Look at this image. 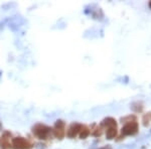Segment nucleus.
<instances>
[{
	"label": "nucleus",
	"instance_id": "2eb2a0df",
	"mask_svg": "<svg viewBox=\"0 0 151 149\" xmlns=\"http://www.w3.org/2000/svg\"><path fill=\"white\" fill-rule=\"evenodd\" d=\"M1 128H2V124H1V122H0V130H1Z\"/></svg>",
	"mask_w": 151,
	"mask_h": 149
},
{
	"label": "nucleus",
	"instance_id": "ddd939ff",
	"mask_svg": "<svg viewBox=\"0 0 151 149\" xmlns=\"http://www.w3.org/2000/svg\"><path fill=\"white\" fill-rule=\"evenodd\" d=\"M103 131H104V128L102 126H97L96 128L94 129L93 131V135L95 136V137H100V136L103 134Z\"/></svg>",
	"mask_w": 151,
	"mask_h": 149
},
{
	"label": "nucleus",
	"instance_id": "9b49d317",
	"mask_svg": "<svg viewBox=\"0 0 151 149\" xmlns=\"http://www.w3.org/2000/svg\"><path fill=\"white\" fill-rule=\"evenodd\" d=\"M134 121H137V117L135 115H128V116L121 118V123L122 124L130 123V122H134Z\"/></svg>",
	"mask_w": 151,
	"mask_h": 149
},
{
	"label": "nucleus",
	"instance_id": "f8f14e48",
	"mask_svg": "<svg viewBox=\"0 0 151 149\" xmlns=\"http://www.w3.org/2000/svg\"><path fill=\"white\" fill-rule=\"evenodd\" d=\"M150 120H151V113H147L144 114L142 117V124L144 127H148L150 124Z\"/></svg>",
	"mask_w": 151,
	"mask_h": 149
},
{
	"label": "nucleus",
	"instance_id": "20e7f679",
	"mask_svg": "<svg viewBox=\"0 0 151 149\" xmlns=\"http://www.w3.org/2000/svg\"><path fill=\"white\" fill-rule=\"evenodd\" d=\"M65 121L58 120L57 122H55V127H53V130H52V133H53V135H55V137H57L58 139L62 140L65 135Z\"/></svg>",
	"mask_w": 151,
	"mask_h": 149
},
{
	"label": "nucleus",
	"instance_id": "7ed1b4c3",
	"mask_svg": "<svg viewBox=\"0 0 151 149\" xmlns=\"http://www.w3.org/2000/svg\"><path fill=\"white\" fill-rule=\"evenodd\" d=\"M11 147L13 149H31L32 144L23 137H15L11 140Z\"/></svg>",
	"mask_w": 151,
	"mask_h": 149
},
{
	"label": "nucleus",
	"instance_id": "39448f33",
	"mask_svg": "<svg viewBox=\"0 0 151 149\" xmlns=\"http://www.w3.org/2000/svg\"><path fill=\"white\" fill-rule=\"evenodd\" d=\"M83 124L81 123H78V122H74V123H72L69 127V129H68L67 131V136L69 137L70 139H74L76 138V136L78 135V134L80 133V130H81Z\"/></svg>",
	"mask_w": 151,
	"mask_h": 149
},
{
	"label": "nucleus",
	"instance_id": "9d476101",
	"mask_svg": "<svg viewBox=\"0 0 151 149\" xmlns=\"http://www.w3.org/2000/svg\"><path fill=\"white\" fill-rule=\"evenodd\" d=\"M90 134H91V131H90V129L88 128V126L83 125L81 130H80V133H79L80 138H81V139H86L88 136L90 135Z\"/></svg>",
	"mask_w": 151,
	"mask_h": 149
},
{
	"label": "nucleus",
	"instance_id": "423d86ee",
	"mask_svg": "<svg viewBox=\"0 0 151 149\" xmlns=\"http://www.w3.org/2000/svg\"><path fill=\"white\" fill-rule=\"evenodd\" d=\"M11 134L9 132H5V133L2 135L1 139H0V148L1 149H9L11 148V144L9 142V139H10Z\"/></svg>",
	"mask_w": 151,
	"mask_h": 149
},
{
	"label": "nucleus",
	"instance_id": "f03ea898",
	"mask_svg": "<svg viewBox=\"0 0 151 149\" xmlns=\"http://www.w3.org/2000/svg\"><path fill=\"white\" fill-rule=\"evenodd\" d=\"M138 132H139V124L137 121L124 124L121 129V134L123 136H133L136 135Z\"/></svg>",
	"mask_w": 151,
	"mask_h": 149
},
{
	"label": "nucleus",
	"instance_id": "6e6552de",
	"mask_svg": "<svg viewBox=\"0 0 151 149\" xmlns=\"http://www.w3.org/2000/svg\"><path fill=\"white\" fill-rule=\"evenodd\" d=\"M117 135H118L117 127H108V128H106V138L108 140H112V139L116 138Z\"/></svg>",
	"mask_w": 151,
	"mask_h": 149
},
{
	"label": "nucleus",
	"instance_id": "f257e3e1",
	"mask_svg": "<svg viewBox=\"0 0 151 149\" xmlns=\"http://www.w3.org/2000/svg\"><path fill=\"white\" fill-rule=\"evenodd\" d=\"M50 132H52V128L45 125V124H35V125L32 127L33 135L37 139H40V140H45V139H47Z\"/></svg>",
	"mask_w": 151,
	"mask_h": 149
},
{
	"label": "nucleus",
	"instance_id": "4468645a",
	"mask_svg": "<svg viewBox=\"0 0 151 149\" xmlns=\"http://www.w3.org/2000/svg\"><path fill=\"white\" fill-rule=\"evenodd\" d=\"M99 149H112V147L110 145H106V146H103V147L99 148Z\"/></svg>",
	"mask_w": 151,
	"mask_h": 149
},
{
	"label": "nucleus",
	"instance_id": "1a4fd4ad",
	"mask_svg": "<svg viewBox=\"0 0 151 149\" xmlns=\"http://www.w3.org/2000/svg\"><path fill=\"white\" fill-rule=\"evenodd\" d=\"M131 109L133 110L135 113H141L144 109V105L141 102H134L131 104Z\"/></svg>",
	"mask_w": 151,
	"mask_h": 149
},
{
	"label": "nucleus",
	"instance_id": "0eeeda50",
	"mask_svg": "<svg viewBox=\"0 0 151 149\" xmlns=\"http://www.w3.org/2000/svg\"><path fill=\"white\" fill-rule=\"evenodd\" d=\"M100 126H102L103 128H108V127H117V121L113 117H107L104 120L100 123Z\"/></svg>",
	"mask_w": 151,
	"mask_h": 149
},
{
	"label": "nucleus",
	"instance_id": "dca6fc26",
	"mask_svg": "<svg viewBox=\"0 0 151 149\" xmlns=\"http://www.w3.org/2000/svg\"><path fill=\"white\" fill-rule=\"evenodd\" d=\"M148 5H149V7H150V8H151V1L149 2V3H148Z\"/></svg>",
	"mask_w": 151,
	"mask_h": 149
}]
</instances>
